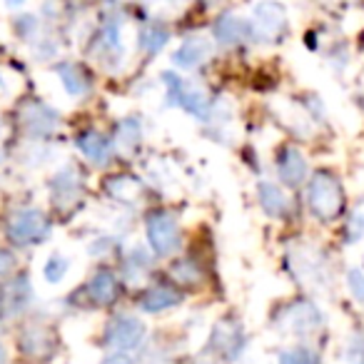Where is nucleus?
<instances>
[{
  "mask_svg": "<svg viewBox=\"0 0 364 364\" xmlns=\"http://www.w3.org/2000/svg\"><path fill=\"white\" fill-rule=\"evenodd\" d=\"M307 208L314 220L329 225L339 220L347 210V193L332 170H317L309 175L307 182Z\"/></svg>",
  "mask_w": 364,
  "mask_h": 364,
  "instance_id": "nucleus-1",
  "label": "nucleus"
},
{
  "mask_svg": "<svg viewBox=\"0 0 364 364\" xmlns=\"http://www.w3.org/2000/svg\"><path fill=\"white\" fill-rule=\"evenodd\" d=\"M287 8L277 0H259L252 8V41L277 43L287 33Z\"/></svg>",
  "mask_w": 364,
  "mask_h": 364,
  "instance_id": "nucleus-2",
  "label": "nucleus"
},
{
  "mask_svg": "<svg viewBox=\"0 0 364 364\" xmlns=\"http://www.w3.org/2000/svg\"><path fill=\"white\" fill-rule=\"evenodd\" d=\"M277 324L294 337H314L324 327V314L312 299H297L282 309Z\"/></svg>",
  "mask_w": 364,
  "mask_h": 364,
  "instance_id": "nucleus-3",
  "label": "nucleus"
},
{
  "mask_svg": "<svg viewBox=\"0 0 364 364\" xmlns=\"http://www.w3.org/2000/svg\"><path fill=\"white\" fill-rule=\"evenodd\" d=\"M162 80H165L170 105L182 107V110H188L190 115L203 117V120L208 117L210 100H208V95H205L203 87L190 85V82H185L182 77H177L175 73H162Z\"/></svg>",
  "mask_w": 364,
  "mask_h": 364,
  "instance_id": "nucleus-4",
  "label": "nucleus"
},
{
  "mask_svg": "<svg viewBox=\"0 0 364 364\" xmlns=\"http://www.w3.org/2000/svg\"><path fill=\"white\" fill-rule=\"evenodd\" d=\"M289 264H292L294 277L302 284H309V287H322V284H329L327 279H332L329 259L324 257V252H319L314 247H299L289 257Z\"/></svg>",
  "mask_w": 364,
  "mask_h": 364,
  "instance_id": "nucleus-5",
  "label": "nucleus"
},
{
  "mask_svg": "<svg viewBox=\"0 0 364 364\" xmlns=\"http://www.w3.org/2000/svg\"><path fill=\"white\" fill-rule=\"evenodd\" d=\"M147 242L157 257H167L180 247V228L175 215L170 213H152L147 218Z\"/></svg>",
  "mask_w": 364,
  "mask_h": 364,
  "instance_id": "nucleus-6",
  "label": "nucleus"
},
{
  "mask_svg": "<svg viewBox=\"0 0 364 364\" xmlns=\"http://www.w3.org/2000/svg\"><path fill=\"white\" fill-rule=\"evenodd\" d=\"M48 230H50V223H48V218L41 210H21L8 223V235L18 245L38 242V240L46 237Z\"/></svg>",
  "mask_w": 364,
  "mask_h": 364,
  "instance_id": "nucleus-7",
  "label": "nucleus"
},
{
  "mask_svg": "<svg viewBox=\"0 0 364 364\" xmlns=\"http://www.w3.org/2000/svg\"><path fill=\"white\" fill-rule=\"evenodd\" d=\"M50 195L53 205L58 210H70L77 205V200L82 198V175L77 172V167L68 165L63 170H58V175L50 182Z\"/></svg>",
  "mask_w": 364,
  "mask_h": 364,
  "instance_id": "nucleus-8",
  "label": "nucleus"
},
{
  "mask_svg": "<svg viewBox=\"0 0 364 364\" xmlns=\"http://www.w3.org/2000/svg\"><path fill=\"white\" fill-rule=\"evenodd\" d=\"M145 334V322H140L137 317H115L110 322V327H107L105 339L117 352H132V349H137L142 344Z\"/></svg>",
  "mask_w": 364,
  "mask_h": 364,
  "instance_id": "nucleus-9",
  "label": "nucleus"
},
{
  "mask_svg": "<svg viewBox=\"0 0 364 364\" xmlns=\"http://www.w3.org/2000/svg\"><path fill=\"white\" fill-rule=\"evenodd\" d=\"M277 175L284 188H299L302 182H307L309 165L304 152L297 145H284L277 155Z\"/></svg>",
  "mask_w": 364,
  "mask_h": 364,
  "instance_id": "nucleus-10",
  "label": "nucleus"
},
{
  "mask_svg": "<svg viewBox=\"0 0 364 364\" xmlns=\"http://www.w3.org/2000/svg\"><path fill=\"white\" fill-rule=\"evenodd\" d=\"M18 344H21V352L33 359L50 357L55 352V337H53V332L46 324H31V327H26L21 339H18Z\"/></svg>",
  "mask_w": 364,
  "mask_h": 364,
  "instance_id": "nucleus-11",
  "label": "nucleus"
},
{
  "mask_svg": "<svg viewBox=\"0 0 364 364\" xmlns=\"http://www.w3.org/2000/svg\"><path fill=\"white\" fill-rule=\"evenodd\" d=\"M21 120L33 135H50V132H55L58 125H60L55 110L43 105V102H28V105H23Z\"/></svg>",
  "mask_w": 364,
  "mask_h": 364,
  "instance_id": "nucleus-12",
  "label": "nucleus"
},
{
  "mask_svg": "<svg viewBox=\"0 0 364 364\" xmlns=\"http://www.w3.org/2000/svg\"><path fill=\"white\" fill-rule=\"evenodd\" d=\"M213 33L220 46H237V43H245L252 38V26L247 21H242V18H237L235 13H225V16L218 18Z\"/></svg>",
  "mask_w": 364,
  "mask_h": 364,
  "instance_id": "nucleus-13",
  "label": "nucleus"
},
{
  "mask_svg": "<svg viewBox=\"0 0 364 364\" xmlns=\"http://www.w3.org/2000/svg\"><path fill=\"white\" fill-rule=\"evenodd\" d=\"M257 198H259V205H262L264 213L274 220H284L289 215V210H292V203H289L287 193L269 180H262L257 185Z\"/></svg>",
  "mask_w": 364,
  "mask_h": 364,
  "instance_id": "nucleus-14",
  "label": "nucleus"
},
{
  "mask_svg": "<svg viewBox=\"0 0 364 364\" xmlns=\"http://www.w3.org/2000/svg\"><path fill=\"white\" fill-rule=\"evenodd\" d=\"M75 145H77V150H80L87 160L95 162V165H105L112 155V142L97 130L80 132V135L75 137Z\"/></svg>",
  "mask_w": 364,
  "mask_h": 364,
  "instance_id": "nucleus-15",
  "label": "nucleus"
},
{
  "mask_svg": "<svg viewBox=\"0 0 364 364\" xmlns=\"http://www.w3.org/2000/svg\"><path fill=\"white\" fill-rule=\"evenodd\" d=\"M210 50L213 48H210V43L205 38H190L172 53V63L177 68H198L210 58Z\"/></svg>",
  "mask_w": 364,
  "mask_h": 364,
  "instance_id": "nucleus-16",
  "label": "nucleus"
},
{
  "mask_svg": "<svg viewBox=\"0 0 364 364\" xmlns=\"http://www.w3.org/2000/svg\"><path fill=\"white\" fill-rule=\"evenodd\" d=\"M87 294L92 297V302L97 304H110L117 297V277L110 269H97L87 282Z\"/></svg>",
  "mask_w": 364,
  "mask_h": 364,
  "instance_id": "nucleus-17",
  "label": "nucleus"
},
{
  "mask_svg": "<svg viewBox=\"0 0 364 364\" xmlns=\"http://www.w3.org/2000/svg\"><path fill=\"white\" fill-rule=\"evenodd\" d=\"M175 304H180V294H177V289L167 287V284H157V287H150L142 294V309L150 314L165 312V309L175 307Z\"/></svg>",
  "mask_w": 364,
  "mask_h": 364,
  "instance_id": "nucleus-18",
  "label": "nucleus"
},
{
  "mask_svg": "<svg viewBox=\"0 0 364 364\" xmlns=\"http://www.w3.org/2000/svg\"><path fill=\"white\" fill-rule=\"evenodd\" d=\"M55 73H58L63 87H65V92L70 97H85L87 95L90 82H87L85 73H82L77 65H73V63H60V65L55 68Z\"/></svg>",
  "mask_w": 364,
  "mask_h": 364,
  "instance_id": "nucleus-19",
  "label": "nucleus"
},
{
  "mask_svg": "<svg viewBox=\"0 0 364 364\" xmlns=\"http://www.w3.org/2000/svg\"><path fill=\"white\" fill-rule=\"evenodd\" d=\"M92 53L100 58H107V60H115L117 53H122V41H120V26L115 23H107V26L100 28L97 33V41Z\"/></svg>",
  "mask_w": 364,
  "mask_h": 364,
  "instance_id": "nucleus-20",
  "label": "nucleus"
},
{
  "mask_svg": "<svg viewBox=\"0 0 364 364\" xmlns=\"http://www.w3.org/2000/svg\"><path fill=\"white\" fill-rule=\"evenodd\" d=\"M167 41H170L167 28L162 26V23H150V26L142 28L140 36H137V48H140L142 53H147V55H157V53L165 48Z\"/></svg>",
  "mask_w": 364,
  "mask_h": 364,
  "instance_id": "nucleus-21",
  "label": "nucleus"
},
{
  "mask_svg": "<svg viewBox=\"0 0 364 364\" xmlns=\"http://www.w3.org/2000/svg\"><path fill=\"white\" fill-rule=\"evenodd\" d=\"M215 347L228 359L237 357L240 349H242V332H240V327H235V324H220L215 329Z\"/></svg>",
  "mask_w": 364,
  "mask_h": 364,
  "instance_id": "nucleus-22",
  "label": "nucleus"
},
{
  "mask_svg": "<svg viewBox=\"0 0 364 364\" xmlns=\"http://www.w3.org/2000/svg\"><path fill=\"white\" fill-rule=\"evenodd\" d=\"M364 240V198L349 210L344 220V245H357Z\"/></svg>",
  "mask_w": 364,
  "mask_h": 364,
  "instance_id": "nucleus-23",
  "label": "nucleus"
},
{
  "mask_svg": "<svg viewBox=\"0 0 364 364\" xmlns=\"http://www.w3.org/2000/svg\"><path fill=\"white\" fill-rule=\"evenodd\" d=\"M107 190L117 203H135L140 198V182L132 180V177H110Z\"/></svg>",
  "mask_w": 364,
  "mask_h": 364,
  "instance_id": "nucleus-24",
  "label": "nucleus"
},
{
  "mask_svg": "<svg viewBox=\"0 0 364 364\" xmlns=\"http://www.w3.org/2000/svg\"><path fill=\"white\" fill-rule=\"evenodd\" d=\"M150 269V257L142 247H132L130 255L125 259V274L130 282H142V277L147 274Z\"/></svg>",
  "mask_w": 364,
  "mask_h": 364,
  "instance_id": "nucleus-25",
  "label": "nucleus"
},
{
  "mask_svg": "<svg viewBox=\"0 0 364 364\" xmlns=\"http://www.w3.org/2000/svg\"><path fill=\"white\" fill-rule=\"evenodd\" d=\"M277 364H322L319 362V354L314 352L307 344H297V347H289L279 354Z\"/></svg>",
  "mask_w": 364,
  "mask_h": 364,
  "instance_id": "nucleus-26",
  "label": "nucleus"
},
{
  "mask_svg": "<svg viewBox=\"0 0 364 364\" xmlns=\"http://www.w3.org/2000/svg\"><path fill=\"white\" fill-rule=\"evenodd\" d=\"M344 364H364V329H354L344 339Z\"/></svg>",
  "mask_w": 364,
  "mask_h": 364,
  "instance_id": "nucleus-27",
  "label": "nucleus"
},
{
  "mask_svg": "<svg viewBox=\"0 0 364 364\" xmlns=\"http://www.w3.org/2000/svg\"><path fill=\"white\" fill-rule=\"evenodd\" d=\"M140 142V122L137 120H122L117 127V147L122 150H132Z\"/></svg>",
  "mask_w": 364,
  "mask_h": 364,
  "instance_id": "nucleus-28",
  "label": "nucleus"
},
{
  "mask_svg": "<svg viewBox=\"0 0 364 364\" xmlns=\"http://www.w3.org/2000/svg\"><path fill=\"white\" fill-rule=\"evenodd\" d=\"M68 269H70V262H68L63 255H50V259L46 262V267H43V274H46V279L50 284H58V282H63L65 279V274H68Z\"/></svg>",
  "mask_w": 364,
  "mask_h": 364,
  "instance_id": "nucleus-29",
  "label": "nucleus"
},
{
  "mask_svg": "<svg viewBox=\"0 0 364 364\" xmlns=\"http://www.w3.org/2000/svg\"><path fill=\"white\" fill-rule=\"evenodd\" d=\"M344 282H347V289H349V294L354 297V302L364 309V269L349 267L347 274H344Z\"/></svg>",
  "mask_w": 364,
  "mask_h": 364,
  "instance_id": "nucleus-30",
  "label": "nucleus"
},
{
  "mask_svg": "<svg viewBox=\"0 0 364 364\" xmlns=\"http://www.w3.org/2000/svg\"><path fill=\"white\" fill-rule=\"evenodd\" d=\"M23 292H31V284H28V279H18L16 284L11 287V292H8V304H11V309H23L28 302H31V297H23Z\"/></svg>",
  "mask_w": 364,
  "mask_h": 364,
  "instance_id": "nucleus-31",
  "label": "nucleus"
},
{
  "mask_svg": "<svg viewBox=\"0 0 364 364\" xmlns=\"http://www.w3.org/2000/svg\"><path fill=\"white\" fill-rule=\"evenodd\" d=\"M172 274H175L180 282H188V284H195V282H198V277H200L198 269H195L188 259H185V262H177L175 267H172Z\"/></svg>",
  "mask_w": 364,
  "mask_h": 364,
  "instance_id": "nucleus-32",
  "label": "nucleus"
},
{
  "mask_svg": "<svg viewBox=\"0 0 364 364\" xmlns=\"http://www.w3.org/2000/svg\"><path fill=\"white\" fill-rule=\"evenodd\" d=\"M13 269H16V257H13L8 250L0 247V277H6V274H11Z\"/></svg>",
  "mask_w": 364,
  "mask_h": 364,
  "instance_id": "nucleus-33",
  "label": "nucleus"
},
{
  "mask_svg": "<svg viewBox=\"0 0 364 364\" xmlns=\"http://www.w3.org/2000/svg\"><path fill=\"white\" fill-rule=\"evenodd\" d=\"M102 364H135V362H132L125 352H115V354H110V357L102 359Z\"/></svg>",
  "mask_w": 364,
  "mask_h": 364,
  "instance_id": "nucleus-34",
  "label": "nucleus"
},
{
  "mask_svg": "<svg viewBox=\"0 0 364 364\" xmlns=\"http://www.w3.org/2000/svg\"><path fill=\"white\" fill-rule=\"evenodd\" d=\"M8 362V349H6V344L0 342V364H6Z\"/></svg>",
  "mask_w": 364,
  "mask_h": 364,
  "instance_id": "nucleus-35",
  "label": "nucleus"
},
{
  "mask_svg": "<svg viewBox=\"0 0 364 364\" xmlns=\"http://www.w3.org/2000/svg\"><path fill=\"white\" fill-rule=\"evenodd\" d=\"M339 3H347V6H354V3H364V0H339Z\"/></svg>",
  "mask_w": 364,
  "mask_h": 364,
  "instance_id": "nucleus-36",
  "label": "nucleus"
},
{
  "mask_svg": "<svg viewBox=\"0 0 364 364\" xmlns=\"http://www.w3.org/2000/svg\"><path fill=\"white\" fill-rule=\"evenodd\" d=\"M8 3H13V6H23L26 0H8Z\"/></svg>",
  "mask_w": 364,
  "mask_h": 364,
  "instance_id": "nucleus-37",
  "label": "nucleus"
},
{
  "mask_svg": "<svg viewBox=\"0 0 364 364\" xmlns=\"http://www.w3.org/2000/svg\"><path fill=\"white\" fill-rule=\"evenodd\" d=\"M0 90H6V80H3V75H0Z\"/></svg>",
  "mask_w": 364,
  "mask_h": 364,
  "instance_id": "nucleus-38",
  "label": "nucleus"
}]
</instances>
